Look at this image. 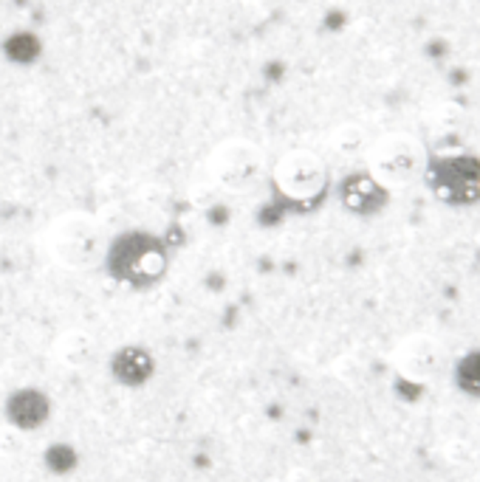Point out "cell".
I'll use <instances>...</instances> for the list:
<instances>
[{"mask_svg": "<svg viewBox=\"0 0 480 482\" xmlns=\"http://www.w3.org/2000/svg\"><path fill=\"white\" fill-rule=\"evenodd\" d=\"M46 251L51 263L66 271H91L105 263L108 240L96 218L88 212H66L49 223Z\"/></svg>", "mask_w": 480, "mask_h": 482, "instance_id": "obj_1", "label": "cell"}, {"mask_svg": "<svg viewBox=\"0 0 480 482\" xmlns=\"http://www.w3.org/2000/svg\"><path fill=\"white\" fill-rule=\"evenodd\" d=\"M365 164H367V175L385 192H393V190H407V186L419 181L427 173L430 156L424 141L415 138L412 133H385L367 144Z\"/></svg>", "mask_w": 480, "mask_h": 482, "instance_id": "obj_2", "label": "cell"}, {"mask_svg": "<svg viewBox=\"0 0 480 482\" xmlns=\"http://www.w3.org/2000/svg\"><path fill=\"white\" fill-rule=\"evenodd\" d=\"M206 173L226 195H249L263 183L268 161L263 147L249 138H226L206 158Z\"/></svg>", "mask_w": 480, "mask_h": 482, "instance_id": "obj_3", "label": "cell"}, {"mask_svg": "<svg viewBox=\"0 0 480 482\" xmlns=\"http://www.w3.org/2000/svg\"><path fill=\"white\" fill-rule=\"evenodd\" d=\"M277 192L294 203H311L317 201L328 186V164L314 150H288L277 158L271 170Z\"/></svg>", "mask_w": 480, "mask_h": 482, "instance_id": "obj_4", "label": "cell"}, {"mask_svg": "<svg viewBox=\"0 0 480 482\" xmlns=\"http://www.w3.org/2000/svg\"><path fill=\"white\" fill-rule=\"evenodd\" d=\"M105 265L119 282L128 285H150L164 277L167 254L164 248L150 237H133L122 240L119 245H108Z\"/></svg>", "mask_w": 480, "mask_h": 482, "instance_id": "obj_5", "label": "cell"}, {"mask_svg": "<svg viewBox=\"0 0 480 482\" xmlns=\"http://www.w3.org/2000/svg\"><path fill=\"white\" fill-rule=\"evenodd\" d=\"M447 364V353L441 342L427 336V333H412V336L402 339L393 350V367L399 370L402 379L427 384L441 375Z\"/></svg>", "mask_w": 480, "mask_h": 482, "instance_id": "obj_6", "label": "cell"}, {"mask_svg": "<svg viewBox=\"0 0 480 482\" xmlns=\"http://www.w3.org/2000/svg\"><path fill=\"white\" fill-rule=\"evenodd\" d=\"M432 186L447 203H472L480 195V164L469 156H452L432 166Z\"/></svg>", "mask_w": 480, "mask_h": 482, "instance_id": "obj_7", "label": "cell"}, {"mask_svg": "<svg viewBox=\"0 0 480 482\" xmlns=\"http://www.w3.org/2000/svg\"><path fill=\"white\" fill-rule=\"evenodd\" d=\"M0 412L6 415V421L14 432H34L51 417V401L43 389L37 387H20L4 395V406Z\"/></svg>", "mask_w": 480, "mask_h": 482, "instance_id": "obj_8", "label": "cell"}, {"mask_svg": "<svg viewBox=\"0 0 480 482\" xmlns=\"http://www.w3.org/2000/svg\"><path fill=\"white\" fill-rule=\"evenodd\" d=\"M156 372L153 353L144 344H122L111 355V379L128 389L144 387Z\"/></svg>", "mask_w": 480, "mask_h": 482, "instance_id": "obj_9", "label": "cell"}, {"mask_svg": "<svg viewBox=\"0 0 480 482\" xmlns=\"http://www.w3.org/2000/svg\"><path fill=\"white\" fill-rule=\"evenodd\" d=\"M96 347L99 344L94 339V333L82 330V327H68L54 339L51 353L59 367H66L71 372H82L96 362Z\"/></svg>", "mask_w": 480, "mask_h": 482, "instance_id": "obj_10", "label": "cell"}, {"mask_svg": "<svg viewBox=\"0 0 480 482\" xmlns=\"http://www.w3.org/2000/svg\"><path fill=\"white\" fill-rule=\"evenodd\" d=\"M342 198H345V203L353 209V212H373V209L382 206L385 190L370 175H357V178H350L345 183Z\"/></svg>", "mask_w": 480, "mask_h": 482, "instance_id": "obj_11", "label": "cell"}, {"mask_svg": "<svg viewBox=\"0 0 480 482\" xmlns=\"http://www.w3.org/2000/svg\"><path fill=\"white\" fill-rule=\"evenodd\" d=\"M328 144H331V150L337 153V156H342V158H359V156L367 153V144L370 141H367V133H365L362 124L345 121V124H340V128L331 133Z\"/></svg>", "mask_w": 480, "mask_h": 482, "instance_id": "obj_12", "label": "cell"}, {"mask_svg": "<svg viewBox=\"0 0 480 482\" xmlns=\"http://www.w3.org/2000/svg\"><path fill=\"white\" fill-rule=\"evenodd\" d=\"M457 384L472 395H480V353L469 355V359L461 364V370H457Z\"/></svg>", "mask_w": 480, "mask_h": 482, "instance_id": "obj_13", "label": "cell"}, {"mask_svg": "<svg viewBox=\"0 0 480 482\" xmlns=\"http://www.w3.org/2000/svg\"><path fill=\"white\" fill-rule=\"evenodd\" d=\"M59 463H62V474L74 469V449L66 446V443H57V446H51V449L46 451V466H49L51 471L59 474Z\"/></svg>", "mask_w": 480, "mask_h": 482, "instance_id": "obj_14", "label": "cell"}, {"mask_svg": "<svg viewBox=\"0 0 480 482\" xmlns=\"http://www.w3.org/2000/svg\"><path fill=\"white\" fill-rule=\"evenodd\" d=\"M4 395H6V392H4V387H0V406H4Z\"/></svg>", "mask_w": 480, "mask_h": 482, "instance_id": "obj_15", "label": "cell"}]
</instances>
